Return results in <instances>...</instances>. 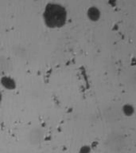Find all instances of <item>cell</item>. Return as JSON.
Returning <instances> with one entry per match:
<instances>
[{
	"instance_id": "3",
	"label": "cell",
	"mask_w": 136,
	"mask_h": 153,
	"mask_svg": "<svg viewBox=\"0 0 136 153\" xmlns=\"http://www.w3.org/2000/svg\"><path fill=\"white\" fill-rule=\"evenodd\" d=\"M89 152H90V150H89V148L87 146H84L80 150V153H89Z\"/></svg>"
},
{
	"instance_id": "4",
	"label": "cell",
	"mask_w": 136,
	"mask_h": 153,
	"mask_svg": "<svg viewBox=\"0 0 136 153\" xmlns=\"http://www.w3.org/2000/svg\"><path fill=\"white\" fill-rule=\"evenodd\" d=\"M1 102H2V94L0 93V104H1Z\"/></svg>"
},
{
	"instance_id": "2",
	"label": "cell",
	"mask_w": 136,
	"mask_h": 153,
	"mask_svg": "<svg viewBox=\"0 0 136 153\" xmlns=\"http://www.w3.org/2000/svg\"><path fill=\"white\" fill-rule=\"evenodd\" d=\"M0 82H1V85L8 90H14V88H16V82L14 79L9 76H2L0 80Z\"/></svg>"
},
{
	"instance_id": "1",
	"label": "cell",
	"mask_w": 136,
	"mask_h": 153,
	"mask_svg": "<svg viewBox=\"0 0 136 153\" xmlns=\"http://www.w3.org/2000/svg\"><path fill=\"white\" fill-rule=\"evenodd\" d=\"M43 20L45 26L49 28H61L66 22V10L62 5L50 2L45 5L43 11Z\"/></svg>"
}]
</instances>
